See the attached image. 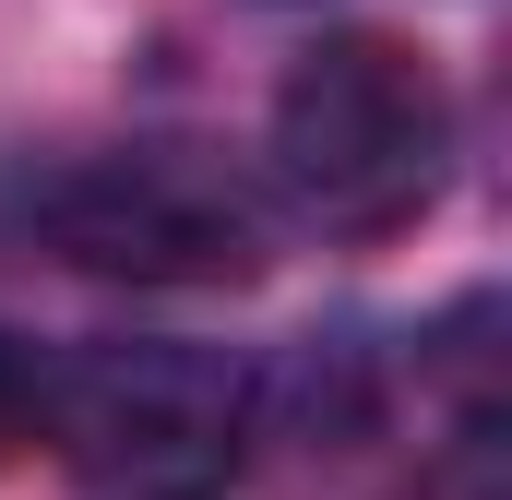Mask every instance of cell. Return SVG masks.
<instances>
[{"label": "cell", "mask_w": 512, "mask_h": 500, "mask_svg": "<svg viewBox=\"0 0 512 500\" xmlns=\"http://www.w3.org/2000/svg\"><path fill=\"white\" fill-rule=\"evenodd\" d=\"M0 239L96 286H251L262 203L203 143H60L0 167Z\"/></svg>", "instance_id": "1"}, {"label": "cell", "mask_w": 512, "mask_h": 500, "mask_svg": "<svg viewBox=\"0 0 512 500\" xmlns=\"http://www.w3.org/2000/svg\"><path fill=\"white\" fill-rule=\"evenodd\" d=\"M274 179L346 250L405 239L453 179V84L382 24L310 36L274 84Z\"/></svg>", "instance_id": "2"}, {"label": "cell", "mask_w": 512, "mask_h": 500, "mask_svg": "<svg viewBox=\"0 0 512 500\" xmlns=\"http://www.w3.org/2000/svg\"><path fill=\"white\" fill-rule=\"evenodd\" d=\"M36 429L108 500H215L251 453V370L215 346H72L36 381Z\"/></svg>", "instance_id": "3"}, {"label": "cell", "mask_w": 512, "mask_h": 500, "mask_svg": "<svg viewBox=\"0 0 512 500\" xmlns=\"http://www.w3.org/2000/svg\"><path fill=\"white\" fill-rule=\"evenodd\" d=\"M36 381H48V358H24L0 334V441H36Z\"/></svg>", "instance_id": "4"}]
</instances>
